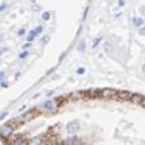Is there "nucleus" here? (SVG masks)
Returning <instances> with one entry per match:
<instances>
[{"mask_svg":"<svg viewBox=\"0 0 145 145\" xmlns=\"http://www.w3.org/2000/svg\"><path fill=\"white\" fill-rule=\"evenodd\" d=\"M57 107H58V104L54 100H48V102H45L42 104V108L46 109V110H49V112H55L57 110Z\"/></svg>","mask_w":145,"mask_h":145,"instance_id":"1","label":"nucleus"},{"mask_svg":"<svg viewBox=\"0 0 145 145\" xmlns=\"http://www.w3.org/2000/svg\"><path fill=\"white\" fill-rule=\"evenodd\" d=\"M67 130H68V132H70V134H74V132H77L78 130H80V125H78V122H71V123L67 126Z\"/></svg>","mask_w":145,"mask_h":145,"instance_id":"2","label":"nucleus"},{"mask_svg":"<svg viewBox=\"0 0 145 145\" xmlns=\"http://www.w3.org/2000/svg\"><path fill=\"white\" fill-rule=\"evenodd\" d=\"M12 131H13V128L10 127V123L4 125L1 128H0V134H1L3 136H9L12 134Z\"/></svg>","mask_w":145,"mask_h":145,"instance_id":"3","label":"nucleus"},{"mask_svg":"<svg viewBox=\"0 0 145 145\" xmlns=\"http://www.w3.org/2000/svg\"><path fill=\"white\" fill-rule=\"evenodd\" d=\"M100 93H102V95H103L104 98H109V96L114 95V93H116V91L112 90V89H103Z\"/></svg>","mask_w":145,"mask_h":145,"instance_id":"4","label":"nucleus"},{"mask_svg":"<svg viewBox=\"0 0 145 145\" xmlns=\"http://www.w3.org/2000/svg\"><path fill=\"white\" fill-rule=\"evenodd\" d=\"M132 23H134V26H136V27H140V26L144 25V19H143L141 17H134V18H132Z\"/></svg>","mask_w":145,"mask_h":145,"instance_id":"5","label":"nucleus"},{"mask_svg":"<svg viewBox=\"0 0 145 145\" xmlns=\"http://www.w3.org/2000/svg\"><path fill=\"white\" fill-rule=\"evenodd\" d=\"M130 99H131V100H132L134 103H141L144 98H143L141 95H132V94H131V96H130Z\"/></svg>","mask_w":145,"mask_h":145,"instance_id":"6","label":"nucleus"},{"mask_svg":"<svg viewBox=\"0 0 145 145\" xmlns=\"http://www.w3.org/2000/svg\"><path fill=\"white\" fill-rule=\"evenodd\" d=\"M32 117H34V110H31V112H27V113H25V114H22L21 119H22V121H27V119L32 118Z\"/></svg>","mask_w":145,"mask_h":145,"instance_id":"7","label":"nucleus"},{"mask_svg":"<svg viewBox=\"0 0 145 145\" xmlns=\"http://www.w3.org/2000/svg\"><path fill=\"white\" fill-rule=\"evenodd\" d=\"M35 36H36V32H35V30H32V31L28 34V36H27V42H32L34 39H35Z\"/></svg>","mask_w":145,"mask_h":145,"instance_id":"8","label":"nucleus"},{"mask_svg":"<svg viewBox=\"0 0 145 145\" xmlns=\"http://www.w3.org/2000/svg\"><path fill=\"white\" fill-rule=\"evenodd\" d=\"M41 18H42L44 21H49V19L51 18V13H50V12H44V13L41 14Z\"/></svg>","mask_w":145,"mask_h":145,"instance_id":"9","label":"nucleus"},{"mask_svg":"<svg viewBox=\"0 0 145 145\" xmlns=\"http://www.w3.org/2000/svg\"><path fill=\"white\" fill-rule=\"evenodd\" d=\"M85 48H86V42L85 41H80V44H78V46H77V50L78 51H85Z\"/></svg>","mask_w":145,"mask_h":145,"instance_id":"10","label":"nucleus"},{"mask_svg":"<svg viewBox=\"0 0 145 145\" xmlns=\"http://www.w3.org/2000/svg\"><path fill=\"white\" fill-rule=\"evenodd\" d=\"M30 145H41V139L40 137H35L30 141Z\"/></svg>","mask_w":145,"mask_h":145,"instance_id":"11","label":"nucleus"},{"mask_svg":"<svg viewBox=\"0 0 145 145\" xmlns=\"http://www.w3.org/2000/svg\"><path fill=\"white\" fill-rule=\"evenodd\" d=\"M130 96H131V94H130V93H126V91H125V93H121V94H119V98H121V99H125V100H126V99H128Z\"/></svg>","mask_w":145,"mask_h":145,"instance_id":"12","label":"nucleus"},{"mask_svg":"<svg viewBox=\"0 0 145 145\" xmlns=\"http://www.w3.org/2000/svg\"><path fill=\"white\" fill-rule=\"evenodd\" d=\"M13 145H26V143H25V140H22V139H17V140L13 141Z\"/></svg>","mask_w":145,"mask_h":145,"instance_id":"13","label":"nucleus"},{"mask_svg":"<svg viewBox=\"0 0 145 145\" xmlns=\"http://www.w3.org/2000/svg\"><path fill=\"white\" fill-rule=\"evenodd\" d=\"M76 144V139H67L64 141V145H74Z\"/></svg>","mask_w":145,"mask_h":145,"instance_id":"14","label":"nucleus"},{"mask_svg":"<svg viewBox=\"0 0 145 145\" xmlns=\"http://www.w3.org/2000/svg\"><path fill=\"white\" fill-rule=\"evenodd\" d=\"M28 54L30 53L27 51V50H25V51H22L21 54H19V59H25V58H27L28 57Z\"/></svg>","mask_w":145,"mask_h":145,"instance_id":"15","label":"nucleus"},{"mask_svg":"<svg viewBox=\"0 0 145 145\" xmlns=\"http://www.w3.org/2000/svg\"><path fill=\"white\" fill-rule=\"evenodd\" d=\"M102 41V37H96V39L94 40V42H93V48H96L98 46V44Z\"/></svg>","mask_w":145,"mask_h":145,"instance_id":"16","label":"nucleus"},{"mask_svg":"<svg viewBox=\"0 0 145 145\" xmlns=\"http://www.w3.org/2000/svg\"><path fill=\"white\" fill-rule=\"evenodd\" d=\"M42 30H44V28H42V26H37V27L35 28V32H36V35L41 34V32H42Z\"/></svg>","mask_w":145,"mask_h":145,"instance_id":"17","label":"nucleus"},{"mask_svg":"<svg viewBox=\"0 0 145 145\" xmlns=\"http://www.w3.org/2000/svg\"><path fill=\"white\" fill-rule=\"evenodd\" d=\"M76 72H77V74H83V73H85V68L80 67V68H77V71H76Z\"/></svg>","mask_w":145,"mask_h":145,"instance_id":"18","label":"nucleus"},{"mask_svg":"<svg viewBox=\"0 0 145 145\" xmlns=\"http://www.w3.org/2000/svg\"><path fill=\"white\" fill-rule=\"evenodd\" d=\"M49 40H50V37H49L48 35H45V36H42V39H41V41H42L44 44H46V42H48Z\"/></svg>","mask_w":145,"mask_h":145,"instance_id":"19","label":"nucleus"},{"mask_svg":"<svg viewBox=\"0 0 145 145\" xmlns=\"http://www.w3.org/2000/svg\"><path fill=\"white\" fill-rule=\"evenodd\" d=\"M6 6H8V4H6V3H3L1 5H0V12H3L4 9H6Z\"/></svg>","mask_w":145,"mask_h":145,"instance_id":"20","label":"nucleus"},{"mask_svg":"<svg viewBox=\"0 0 145 145\" xmlns=\"http://www.w3.org/2000/svg\"><path fill=\"white\" fill-rule=\"evenodd\" d=\"M25 34H26V30H25V28H21L19 31H18V35H19V36H23Z\"/></svg>","mask_w":145,"mask_h":145,"instance_id":"21","label":"nucleus"},{"mask_svg":"<svg viewBox=\"0 0 145 145\" xmlns=\"http://www.w3.org/2000/svg\"><path fill=\"white\" fill-rule=\"evenodd\" d=\"M6 116H8V113H6V112H4V113H1V114H0V121H1V119H4Z\"/></svg>","mask_w":145,"mask_h":145,"instance_id":"22","label":"nucleus"},{"mask_svg":"<svg viewBox=\"0 0 145 145\" xmlns=\"http://www.w3.org/2000/svg\"><path fill=\"white\" fill-rule=\"evenodd\" d=\"M126 3H125V0H118V6H123Z\"/></svg>","mask_w":145,"mask_h":145,"instance_id":"23","label":"nucleus"},{"mask_svg":"<svg viewBox=\"0 0 145 145\" xmlns=\"http://www.w3.org/2000/svg\"><path fill=\"white\" fill-rule=\"evenodd\" d=\"M105 50H107V53L110 51V45L109 44H105Z\"/></svg>","mask_w":145,"mask_h":145,"instance_id":"24","label":"nucleus"},{"mask_svg":"<svg viewBox=\"0 0 145 145\" xmlns=\"http://www.w3.org/2000/svg\"><path fill=\"white\" fill-rule=\"evenodd\" d=\"M140 13L141 14H145V6H140Z\"/></svg>","mask_w":145,"mask_h":145,"instance_id":"25","label":"nucleus"},{"mask_svg":"<svg viewBox=\"0 0 145 145\" xmlns=\"http://www.w3.org/2000/svg\"><path fill=\"white\" fill-rule=\"evenodd\" d=\"M1 87H8V83L5 81H1Z\"/></svg>","mask_w":145,"mask_h":145,"instance_id":"26","label":"nucleus"},{"mask_svg":"<svg viewBox=\"0 0 145 145\" xmlns=\"http://www.w3.org/2000/svg\"><path fill=\"white\" fill-rule=\"evenodd\" d=\"M4 80V72H0V81Z\"/></svg>","mask_w":145,"mask_h":145,"instance_id":"27","label":"nucleus"},{"mask_svg":"<svg viewBox=\"0 0 145 145\" xmlns=\"http://www.w3.org/2000/svg\"><path fill=\"white\" fill-rule=\"evenodd\" d=\"M30 45H31V42H27V44H25V45H23V48L26 49V48H28V46H30Z\"/></svg>","mask_w":145,"mask_h":145,"instance_id":"28","label":"nucleus"},{"mask_svg":"<svg viewBox=\"0 0 145 145\" xmlns=\"http://www.w3.org/2000/svg\"><path fill=\"white\" fill-rule=\"evenodd\" d=\"M143 71H144V73H145V63H144V66H143Z\"/></svg>","mask_w":145,"mask_h":145,"instance_id":"29","label":"nucleus"},{"mask_svg":"<svg viewBox=\"0 0 145 145\" xmlns=\"http://www.w3.org/2000/svg\"><path fill=\"white\" fill-rule=\"evenodd\" d=\"M0 57H1V50H0Z\"/></svg>","mask_w":145,"mask_h":145,"instance_id":"30","label":"nucleus"},{"mask_svg":"<svg viewBox=\"0 0 145 145\" xmlns=\"http://www.w3.org/2000/svg\"><path fill=\"white\" fill-rule=\"evenodd\" d=\"M89 1H90V0H89Z\"/></svg>","mask_w":145,"mask_h":145,"instance_id":"31","label":"nucleus"}]
</instances>
